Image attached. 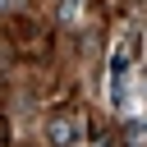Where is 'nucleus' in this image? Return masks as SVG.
Listing matches in <instances>:
<instances>
[{
  "label": "nucleus",
  "mask_w": 147,
  "mask_h": 147,
  "mask_svg": "<svg viewBox=\"0 0 147 147\" xmlns=\"http://www.w3.org/2000/svg\"><path fill=\"white\" fill-rule=\"evenodd\" d=\"M78 115H55L51 124H46V142H55V147H74L78 142Z\"/></svg>",
  "instance_id": "obj_1"
},
{
  "label": "nucleus",
  "mask_w": 147,
  "mask_h": 147,
  "mask_svg": "<svg viewBox=\"0 0 147 147\" xmlns=\"http://www.w3.org/2000/svg\"><path fill=\"white\" fill-rule=\"evenodd\" d=\"M0 5H5V0H0Z\"/></svg>",
  "instance_id": "obj_2"
}]
</instances>
